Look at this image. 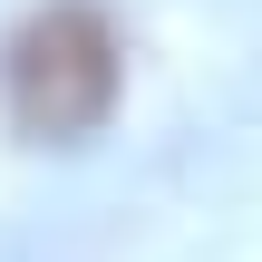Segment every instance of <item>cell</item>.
Listing matches in <instances>:
<instances>
[{"mask_svg":"<svg viewBox=\"0 0 262 262\" xmlns=\"http://www.w3.org/2000/svg\"><path fill=\"white\" fill-rule=\"evenodd\" d=\"M126 88V58H117V29L97 0H49L19 19L10 58H0V97H10V126L29 146H78L107 126Z\"/></svg>","mask_w":262,"mask_h":262,"instance_id":"1","label":"cell"}]
</instances>
